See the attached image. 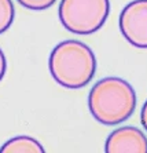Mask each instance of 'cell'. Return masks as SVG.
<instances>
[{"label": "cell", "instance_id": "1", "mask_svg": "<svg viewBox=\"0 0 147 153\" xmlns=\"http://www.w3.org/2000/svg\"><path fill=\"white\" fill-rule=\"evenodd\" d=\"M136 93L126 80L104 77L93 84L88 95L92 117L103 126H118L136 109Z\"/></svg>", "mask_w": 147, "mask_h": 153}, {"label": "cell", "instance_id": "7", "mask_svg": "<svg viewBox=\"0 0 147 153\" xmlns=\"http://www.w3.org/2000/svg\"><path fill=\"white\" fill-rule=\"evenodd\" d=\"M15 18V8L12 0H0V35L12 25Z\"/></svg>", "mask_w": 147, "mask_h": 153}, {"label": "cell", "instance_id": "9", "mask_svg": "<svg viewBox=\"0 0 147 153\" xmlns=\"http://www.w3.org/2000/svg\"><path fill=\"white\" fill-rule=\"evenodd\" d=\"M6 71H7V59H6V55L0 48V82L3 80L4 75H6Z\"/></svg>", "mask_w": 147, "mask_h": 153}, {"label": "cell", "instance_id": "10", "mask_svg": "<svg viewBox=\"0 0 147 153\" xmlns=\"http://www.w3.org/2000/svg\"><path fill=\"white\" fill-rule=\"evenodd\" d=\"M140 123H142V126L147 131V101L144 102L143 108H142V112H140Z\"/></svg>", "mask_w": 147, "mask_h": 153}, {"label": "cell", "instance_id": "6", "mask_svg": "<svg viewBox=\"0 0 147 153\" xmlns=\"http://www.w3.org/2000/svg\"><path fill=\"white\" fill-rule=\"evenodd\" d=\"M0 153H44V148L32 137L18 135L4 142L0 148Z\"/></svg>", "mask_w": 147, "mask_h": 153}, {"label": "cell", "instance_id": "8", "mask_svg": "<svg viewBox=\"0 0 147 153\" xmlns=\"http://www.w3.org/2000/svg\"><path fill=\"white\" fill-rule=\"evenodd\" d=\"M22 7H26L29 10L35 11H41L46 8L51 7L52 4H55L57 0H17Z\"/></svg>", "mask_w": 147, "mask_h": 153}, {"label": "cell", "instance_id": "4", "mask_svg": "<svg viewBox=\"0 0 147 153\" xmlns=\"http://www.w3.org/2000/svg\"><path fill=\"white\" fill-rule=\"evenodd\" d=\"M118 26L125 40L136 48H147V0H133L122 8Z\"/></svg>", "mask_w": 147, "mask_h": 153}, {"label": "cell", "instance_id": "5", "mask_svg": "<svg viewBox=\"0 0 147 153\" xmlns=\"http://www.w3.org/2000/svg\"><path fill=\"white\" fill-rule=\"evenodd\" d=\"M104 150L107 153H147V137L139 128L124 126L107 137Z\"/></svg>", "mask_w": 147, "mask_h": 153}, {"label": "cell", "instance_id": "2", "mask_svg": "<svg viewBox=\"0 0 147 153\" xmlns=\"http://www.w3.org/2000/svg\"><path fill=\"white\" fill-rule=\"evenodd\" d=\"M48 69L59 85L79 90L93 79L96 72V58L93 51L83 42L65 40L52 48Z\"/></svg>", "mask_w": 147, "mask_h": 153}, {"label": "cell", "instance_id": "3", "mask_svg": "<svg viewBox=\"0 0 147 153\" xmlns=\"http://www.w3.org/2000/svg\"><path fill=\"white\" fill-rule=\"evenodd\" d=\"M109 0H61L58 15L62 26L74 35L98 32L109 17Z\"/></svg>", "mask_w": 147, "mask_h": 153}]
</instances>
